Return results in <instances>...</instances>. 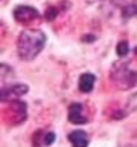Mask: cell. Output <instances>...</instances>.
Here are the masks:
<instances>
[{"instance_id":"obj_1","label":"cell","mask_w":137,"mask_h":147,"mask_svg":"<svg viewBox=\"0 0 137 147\" xmlns=\"http://www.w3.org/2000/svg\"><path fill=\"white\" fill-rule=\"evenodd\" d=\"M47 37L40 29H24L18 37V55L24 61L34 60L44 50Z\"/></svg>"},{"instance_id":"obj_2","label":"cell","mask_w":137,"mask_h":147,"mask_svg":"<svg viewBox=\"0 0 137 147\" xmlns=\"http://www.w3.org/2000/svg\"><path fill=\"white\" fill-rule=\"evenodd\" d=\"M111 82L121 91L134 87L137 84V69L128 63H118L111 69Z\"/></svg>"},{"instance_id":"obj_3","label":"cell","mask_w":137,"mask_h":147,"mask_svg":"<svg viewBox=\"0 0 137 147\" xmlns=\"http://www.w3.org/2000/svg\"><path fill=\"white\" fill-rule=\"evenodd\" d=\"M29 87L26 84H11V86H3L0 91V100L2 102H13L18 97L28 94Z\"/></svg>"},{"instance_id":"obj_4","label":"cell","mask_w":137,"mask_h":147,"mask_svg":"<svg viewBox=\"0 0 137 147\" xmlns=\"http://www.w3.org/2000/svg\"><path fill=\"white\" fill-rule=\"evenodd\" d=\"M13 16H15V20H16L18 23H21V24H28V23H31V21L39 20V18H40V15H39V11L34 8V7L19 5V7H16V8H15Z\"/></svg>"},{"instance_id":"obj_5","label":"cell","mask_w":137,"mask_h":147,"mask_svg":"<svg viewBox=\"0 0 137 147\" xmlns=\"http://www.w3.org/2000/svg\"><path fill=\"white\" fill-rule=\"evenodd\" d=\"M68 120L73 125H84V123H87V117H84V113H82L81 104H71L68 107Z\"/></svg>"},{"instance_id":"obj_6","label":"cell","mask_w":137,"mask_h":147,"mask_svg":"<svg viewBox=\"0 0 137 147\" xmlns=\"http://www.w3.org/2000/svg\"><path fill=\"white\" fill-rule=\"evenodd\" d=\"M10 110H11V112L15 113V117H16L15 125H19V123H23V121L28 118V107H26V104L23 100H13L11 104H10Z\"/></svg>"},{"instance_id":"obj_7","label":"cell","mask_w":137,"mask_h":147,"mask_svg":"<svg viewBox=\"0 0 137 147\" xmlns=\"http://www.w3.org/2000/svg\"><path fill=\"white\" fill-rule=\"evenodd\" d=\"M68 141L71 142L73 147H87L89 146V136H87L86 131H82V129L71 131L68 134Z\"/></svg>"},{"instance_id":"obj_8","label":"cell","mask_w":137,"mask_h":147,"mask_svg":"<svg viewBox=\"0 0 137 147\" xmlns=\"http://www.w3.org/2000/svg\"><path fill=\"white\" fill-rule=\"evenodd\" d=\"M94 84H95V74H92V73L81 74V78H79V91L81 92L89 94L94 89Z\"/></svg>"},{"instance_id":"obj_9","label":"cell","mask_w":137,"mask_h":147,"mask_svg":"<svg viewBox=\"0 0 137 147\" xmlns=\"http://www.w3.org/2000/svg\"><path fill=\"white\" fill-rule=\"evenodd\" d=\"M126 110L128 112H137V92L129 95L128 102H126Z\"/></svg>"},{"instance_id":"obj_10","label":"cell","mask_w":137,"mask_h":147,"mask_svg":"<svg viewBox=\"0 0 137 147\" xmlns=\"http://www.w3.org/2000/svg\"><path fill=\"white\" fill-rule=\"evenodd\" d=\"M116 53L123 58V57H126L129 53V44L126 42V40H121L118 45H116Z\"/></svg>"},{"instance_id":"obj_11","label":"cell","mask_w":137,"mask_h":147,"mask_svg":"<svg viewBox=\"0 0 137 147\" xmlns=\"http://www.w3.org/2000/svg\"><path fill=\"white\" fill-rule=\"evenodd\" d=\"M123 15H124V18H131V16H134V15H137V5H131V3H129L128 7H124Z\"/></svg>"},{"instance_id":"obj_12","label":"cell","mask_w":137,"mask_h":147,"mask_svg":"<svg viewBox=\"0 0 137 147\" xmlns=\"http://www.w3.org/2000/svg\"><path fill=\"white\" fill-rule=\"evenodd\" d=\"M55 142V133H45L44 134V146H50Z\"/></svg>"},{"instance_id":"obj_13","label":"cell","mask_w":137,"mask_h":147,"mask_svg":"<svg viewBox=\"0 0 137 147\" xmlns=\"http://www.w3.org/2000/svg\"><path fill=\"white\" fill-rule=\"evenodd\" d=\"M55 16H56V8H48L47 13H45V18L48 21H52V20H55Z\"/></svg>"},{"instance_id":"obj_14","label":"cell","mask_w":137,"mask_h":147,"mask_svg":"<svg viewBox=\"0 0 137 147\" xmlns=\"http://www.w3.org/2000/svg\"><path fill=\"white\" fill-rule=\"evenodd\" d=\"M134 52H136V53H137V47H136V49H134Z\"/></svg>"},{"instance_id":"obj_15","label":"cell","mask_w":137,"mask_h":147,"mask_svg":"<svg viewBox=\"0 0 137 147\" xmlns=\"http://www.w3.org/2000/svg\"><path fill=\"white\" fill-rule=\"evenodd\" d=\"M131 147H136V146H131Z\"/></svg>"}]
</instances>
